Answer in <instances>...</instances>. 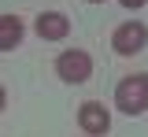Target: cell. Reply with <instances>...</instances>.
<instances>
[{"instance_id":"3957f363","label":"cell","mask_w":148,"mask_h":137,"mask_svg":"<svg viewBox=\"0 0 148 137\" xmlns=\"http://www.w3.org/2000/svg\"><path fill=\"white\" fill-rule=\"evenodd\" d=\"M145 45H148V30L141 22H122L111 34V48L119 56H137V52H145Z\"/></svg>"},{"instance_id":"52a82bcc","label":"cell","mask_w":148,"mask_h":137,"mask_svg":"<svg viewBox=\"0 0 148 137\" xmlns=\"http://www.w3.org/2000/svg\"><path fill=\"white\" fill-rule=\"evenodd\" d=\"M119 4H122V8H141L145 0H119Z\"/></svg>"},{"instance_id":"5b68a950","label":"cell","mask_w":148,"mask_h":137,"mask_svg":"<svg viewBox=\"0 0 148 137\" xmlns=\"http://www.w3.org/2000/svg\"><path fill=\"white\" fill-rule=\"evenodd\" d=\"M71 34V19L67 15H59V11H45V15H37V37L45 41H63Z\"/></svg>"},{"instance_id":"ba28073f","label":"cell","mask_w":148,"mask_h":137,"mask_svg":"<svg viewBox=\"0 0 148 137\" xmlns=\"http://www.w3.org/2000/svg\"><path fill=\"white\" fill-rule=\"evenodd\" d=\"M8 108V93H4V85H0V111Z\"/></svg>"},{"instance_id":"9c48e42d","label":"cell","mask_w":148,"mask_h":137,"mask_svg":"<svg viewBox=\"0 0 148 137\" xmlns=\"http://www.w3.org/2000/svg\"><path fill=\"white\" fill-rule=\"evenodd\" d=\"M89 4H104V0H89Z\"/></svg>"},{"instance_id":"6da1fadb","label":"cell","mask_w":148,"mask_h":137,"mask_svg":"<svg viewBox=\"0 0 148 137\" xmlns=\"http://www.w3.org/2000/svg\"><path fill=\"white\" fill-rule=\"evenodd\" d=\"M115 108L126 115H141L148 108V74H130L115 89Z\"/></svg>"},{"instance_id":"277c9868","label":"cell","mask_w":148,"mask_h":137,"mask_svg":"<svg viewBox=\"0 0 148 137\" xmlns=\"http://www.w3.org/2000/svg\"><path fill=\"white\" fill-rule=\"evenodd\" d=\"M78 126H82V130H85L89 137H100V134H108V126H111V115H108V108H104V104H96V100L82 104V111H78Z\"/></svg>"},{"instance_id":"7a4b0ae2","label":"cell","mask_w":148,"mask_h":137,"mask_svg":"<svg viewBox=\"0 0 148 137\" xmlns=\"http://www.w3.org/2000/svg\"><path fill=\"white\" fill-rule=\"evenodd\" d=\"M56 74L63 82H71V85H82V82L92 78V59L89 52H82V48H67L63 56L56 59Z\"/></svg>"},{"instance_id":"8992f818","label":"cell","mask_w":148,"mask_h":137,"mask_svg":"<svg viewBox=\"0 0 148 137\" xmlns=\"http://www.w3.org/2000/svg\"><path fill=\"white\" fill-rule=\"evenodd\" d=\"M18 41H22V22L11 15H0V52H11Z\"/></svg>"}]
</instances>
